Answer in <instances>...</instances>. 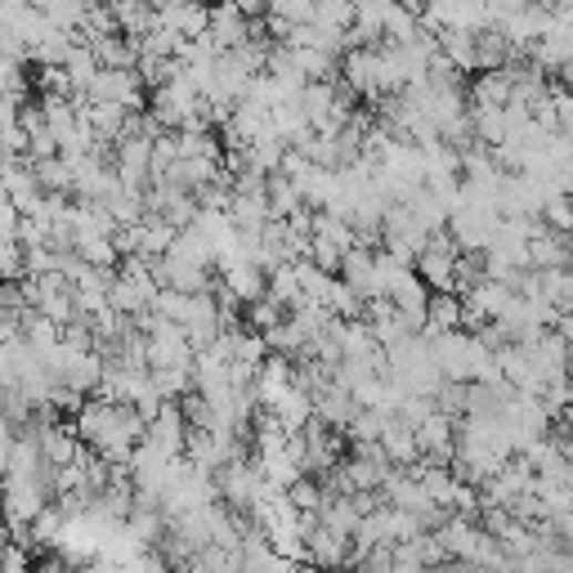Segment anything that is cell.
Segmentation results:
<instances>
[{
    "label": "cell",
    "mask_w": 573,
    "mask_h": 573,
    "mask_svg": "<svg viewBox=\"0 0 573 573\" xmlns=\"http://www.w3.org/2000/svg\"><path fill=\"white\" fill-rule=\"evenodd\" d=\"M76 434L90 452H99L103 462H131L135 443L144 439V417L126 403H112V399H85L76 408Z\"/></svg>",
    "instance_id": "obj_1"
},
{
    "label": "cell",
    "mask_w": 573,
    "mask_h": 573,
    "mask_svg": "<svg viewBox=\"0 0 573 573\" xmlns=\"http://www.w3.org/2000/svg\"><path fill=\"white\" fill-rule=\"evenodd\" d=\"M269 489H274V484L265 480V471H260V462H256L252 452L234 457V462H224V467L215 471V493H219V502H224L228 511H238V515H252Z\"/></svg>",
    "instance_id": "obj_2"
},
{
    "label": "cell",
    "mask_w": 573,
    "mask_h": 573,
    "mask_svg": "<svg viewBox=\"0 0 573 573\" xmlns=\"http://www.w3.org/2000/svg\"><path fill=\"white\" fill-rule=\"evenodd\" d=\"M81 99L85 103H117L126 112H140L144 108V81H140L135 68H99Z\"/></svg>",
    "instance_id": "obj_3"
},
{
    "label": "cell",
    "mask_w": 573,
    "mask_h": 573,
    "mask_svg": "<svg viewBox=\"0 0 573 573\" xmlns=\"http://www.w3.org/2000/svg\"><path fill=\"white\" fill-rule=\"evenodd\" d=\"M457 243L448 238V228L443 234H430L426 238V247L417 252V260H412V269H417V278L430 287V291H452V278H457Z\"/></svg>",
    "instance_id": "obj_4"
},
{
    "label": "cell",
    "mask_w": 573,
    "mask_h": 573,
    "mask_svg": "<svg viewBox=\"0 0 573 573\" xmlns=\"http://www.w3.org/2000/svg\"><path fill=\"white\" fill-rule=\"evenodd\" d=\"M247 37H252V19L234 6V0H215V6H206V32H202V41H211L215 54L238 50Z\"/></svg>",
    "instance_id": "obj_5"
},
{
    "label": "cell",
    "mask_w": 573,
    "mask_h": 573,
    "mask_svg": "<svg viewBox=\"0 0 573 573\" xmlns=\"http://www.w3.org/2000/svg\"><path fill=\"white\" fill-rule=\"evenodd\" d=\"M215 278H219V287L234 296L238 305H252V300H260L265 296V283H269V274L256 265V260H234V265H219L215 269Z\"/></svg>",
    "instance_id": "obj_6"
},
{
    "label": "cell",
    "mask_w": 573,
    "mask_h": 573,
    "mask_svg": "<svg viewBox=\"0 0 573 573\" xmlns=\"http://www.w3.org/2000/svg\"><path fill=\"white\" fill-rule=\"evenodd\" d=\"M355 412H359V399H355L346 386H340V381H327V386L314 390V417H318L323 426L346 430Z\"/></svg>",
    "instance_id": "obj_7"
},
{
    "label": "cell",
    "mask_w": 573,
    "mask_h": 573,
    "mask_svg": "<svg viewBox=\"0 0 573 573\" xmlns=\"http://www.w3.org/2000/svg\"><path fill=\"white\" fill-rule=\"evenodd\" d=\"M529 269H573V256H569V243L564 234H555V228L538 224L533 238H529Z\"/></svg>",
    "instance_id": "obj_8"
},
{
    "label": "cell",
    "mask_w": 573,
    "mask_h": 573,
    "mask_svg": "<svg viewBox=\"0 0 573 573\" xmlns=\"http://www.w3.org/2000/svg\"><path fill=\"white\" fill-rule=\"evenodd\" d=\"M443 331H462V296L457 291H430L426 300V323L421 336H443Z\"/></svg>",
    "instance_id": "obj_9"
},
{
    "label": "cell",
    "mask_w": 573,
    "mask_h": 573,
    "mask_svg": "<svg viewBox=\"0 0 573 573\" xmlns=\"http://www.w3.org/2000/svg\"><path fill=\"white\" fill-rule=\"evenodd\" d=\"M381 452L390 457V467H412L417 462V430L403 421V417H386V430H381Z\"/></svg>",
    "instance_id": "obj_10"
},
{
    "label": "cell",
    "mask_w": 573,
    "mask_h": 573,
    "mask_svg": "<svg viewBox=\"0 0 573 573\" xmlns=\"http://www.w3.org/2000/svg\"><path fill=\"white\" fill-rule=\"evenodd\" d=\"M467 103H471V108H507V103H511V72H507V68L480 72V76L467 85Z\"/></svg>",
    "instance_id": "obj_11"
},
{
    "label": "cell",
    "mask_w": 573,
    "mask_h": 573,
    "mask_svg": "<svg viewBox=\"0 0 573 573\" xmlns=\"http://www.w3.org/2000/svg\"><path fill=\"white\" fill-rule=\"evenodd\" d=\"M434 41H439V54L457 72H480V63H475V32H434Z\"/></svg>",
    "instance_id": "obj_12"
},
{
    "label": "cell",
    "mask_w": 573,
    "mask_h": 573,
    "mask_svg": "<svg viewBox=\"0 0 573 573\" xmlns=\"http://www.w3.org/2000/svg\"><path fill=\"white\" fill-rule=\"evenodd\" d=\"M63 524H68V515L59 511V502H50V507L28 524V546H32V551H54Z\"/></svg>",
    "instance_id": "obj_13"
},
{
    "label": "cell",
    "mask_w": 573,
    "mask_h": 573,
    "mask_svg": "<svg viewBox=\"0 0 573 573\" xmlns=\"http://www.w3.org/2000/svg\"><path fill=\"white\" fill-rule=\"evenodd\" d=\"M32 171H37V184H41V193H54V197H68L72 193V162L68 157H45V162H32Z\"/></svg>",
    "instance_id": "obj_14"
},
{
    "label": "cell",
    "mask_w": 573,
    "mask_h": 573,
    "mask_svg": "<svg viewBox=\"0 0 573 573\" xmlns=\"http://www.w3.org/2000/svg\"><path fill=\"white\" fill-rule=\"evenodd\" d=\"M309 23H318V28L336 32V37H346V32L355 28V0H318Z\"/></svg>",
    "instance_id": "obj_15"
},
{
    "label": "cell",
    "mask_w": 573,
    "mask_h": 573,
    "mask_svg": "<svg viewBox=\"0 0 573 573\" xmlns=\"http://www.w3.org/2000/svg\"><path fill=\"white\" fill-rule=\"evenodd\" d=\"M265 197H269V215L274 219H287L291 211H300L305 202H300V193H296V184L283 175V171H274L269 180H265Z\"/></svg>",
    "instance_id": "obj_16"
},
{
    "label": "cell",
    "mask_w": 573,
    "mask_h": 573,
    "mask_svg": "<svg viewBox=\"0 0 573 573\" xmlns=\"http://www.w3.org/2000/svg\"><path fill=\"white\" fill-rule=\"evenodd\" d=\"M149 372H153L157 395L171 399V403H180V399L193 390V364H188V368H149Z\"/></svg>",
    "instance_id": "obj_17"
},
{
    "label": "cell",
    "mask_w": 573,
    "mask_h": 573,
    "mask_svg": "<svg viewBox=\"0 0 573 573\" xmlns=\"http://www.w3.org/2000/svg\"><path fill=\"white\" fill-rule=\"evenodd\" d=\"M538 219H542L546 228H555V234H573V202H569L564 193H555V197L542 202Z\"/></svg>",
    "instance_id": "obj_18"
},
{
    "label": "cell",
    "mask_w": 573,
    "mask_h": 573,
    "mask_svg": "<svg viewBox=\"0 0 573 573\" xmlns=\"http://www.w3.org/2000/svg\"><path fill=\"white\" fill-rule=\"evenodd\" d=\"M243 314H247V327H252V331H269L274 323H283V318H287V309H283L278 300H269V296H260V300L243 305Z\"/></svg>",
    "instance_id": "obj_19"
},
{
    "label": "cell",
    "mask_w": 573,
    "mask_h": 573,
    "mask_svg": "<svg viewBox=\"0 0 573 573\" xmlns=\"http://www.w3.org/2000/svg\"><path fill=\"white\" fill-rule=\"evenodd\" d=\"M287 498H291V507H296L300 515H318V507H323V484H318L314 475H300V480L287 489Z\"/></svg>",
    "instance_id": "obj_20"
},
{
    "label": "cell",
    "mask_w": 573,
    "mask_h": 573,
    "mask_svg": "<svg viewBox=\"0 0 573 573\" xmlns=\"http://www.w3.org/2000/svg\"><path fill=\"white\" fill-rule=\"evenodd\" d=\"M19 278H28L23 247L19 243H0V283H19Z\"/></svg>",
    "instance_id": "obj_21"
},
{
    "label": "cell",
    "mask_w": 573,
    "mask_h": 573,
    "mask_svg": "<svg viewBox=\"0 0 573 573\" xmlns=\"http://www.w3.org/2000/svg\"><path fill=\"white\" fill-rule=\"evenodd\" d=\"M0 94H14L23 99V72H19V59L0 50Z\"/></svg>",
    "instance_id": "obj_22"
},
{
    "label": "cell",
    "mask_w": 573,
    "mask_h": 573,
    "mask_svg": "<svg viewBox=\"0 0 573 573\" xmlns=\"http://www.w3.org/2000/svg\"><path fill=\"white\" fill-rule=\"evenodd\" d=\"M0 573H37V564H32V546L10 542V546H6V560H0Z\"/></svg>",
    "instance_id": "obj_23"
},
{
    "label": "cell",
    "mask_w": 573,
    "mask_h": 573,
    "mask_svg": "<svg viewBox=\"0 0 573 573\" xmlns=\"http://www.w3.org/2000/svg\"><path fill=\"white\" fill-rule=\"evenodd\" d=\"M546 529L564 542V546H573V511H564V515H555V520H546Z\"/></svg>",
    "instance_id": "obj_24"
},
{
    "label": "cell",
    "mask_w": 573,
    "mask_h": 573,
    "mask_svg": "<svg viewBox=\"0 0 573 573\" xmlns=\"http://www.w3.org/2000/svg\"><path fill=\"white\" fill-rule=\"evenodd\" d=\"M555 331H560V336L569 340V346H573V314H569V309H564V314L555 318Z\"/></svg>",
    "instance_id": "obj_25"
},
{
    "label": "cell",
    "mask_w": 573,
    "mask_h": 573,
    "mask_svg": "<svg viewBox=\"0 0 573 573\" xmlns=\"http://www.w3.org/2000/svg\"><path fill=\"white\" fill-rule=\"evenodd\" d=\"M555 417H560V426H564V430H569V439H573V403H569V408H560V412H555Z\"/></svg>",
    "instance_id": "obj_26"
},
{
    "label": "cell",
    "mask_w": 573,
    "mask_h": 573,
    "mask_svg": "<svg viewBox=\"0 0 573 573\" xmlns=\"http://www.w3.org/2000/svg\"><path fill=\"white\" fill-rule=\"evenodd\" d=\"M291 573H323V569H318V564H309V560H300V564L291 569Z\"/></svg>",
    "instance_id": "obj_27"
},
{
    "label": "cell",
    "mask_w": 573,
    "mask_h": 573,
    "mask_svg": "<svg viewBox=\"0 0 573 573\" xmlns=\"http://www.w3.org/2000/svg\"><path fill=\"white\" fill-rule=\"evenodd\" d=\"M569 314H573V291H569Z\"/></svg>",
    "instance_id": "obj_28"
}]
</instances>
